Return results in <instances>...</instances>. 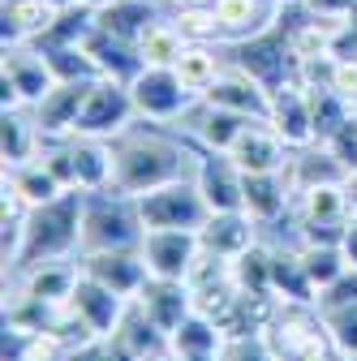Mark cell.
Instances as JSON below:
<instances>
[{"label":"cell","instance_id":"1","mask_svg":"<svg viewBox=\"0 0 357 361\" xmlns=\"http://www.w3.org/2000/svg\"><path fill=\"white\" fill-rule=\"evenodd\" d=\"M108 147H112V185L129 198L172 185V180H190L198 172V155L181 138H172L168 129H159V121L121 129L116 138H108Z\"/></svg>","mask_w":357,"mask_h":361},{"label":"cell","instance_id":"2","mask_svg":"<svg viewBox=\"0 0 357 361\" xmlns=\"http://www.w3.org/2000/svg\"><path fill=\"white\" fill-rule=\"evenodd\" d=\"M82 215H86V194L82 190H65L52 202L30 207L26 224H22V245H18V258H13L9 271H26V267L69 258L73 250H82Z\"/></svg>","mask_w":357,"mask_h":361},{"label":"cell","instance_id":"3","mask_svg":"<svg viewBox=\"0 0 357 361\" xmlns=\"http://www.w3.org/2000/svg\"><path fill=\"white\" fill-rule=\"evenodd\" d=\"M104 198L86 202V215H82V254H108V250H138L143 245V219H138V202L129 194H121L112 185V198L108 190H99Z\"/></svg>","mask_w":357,"mask_h":361},{"label":"cell","instance_id":"4","mask_svg":"<svg viewBox=\"0 0 357 361\" xmlns=\"http://www.w3.org/2000/svg\"><path fill=\"white\" fill-rule=\"evenodd\" d=\"M56 86H61V78L43 48H30V43H9L5 48V61H0V90H5L0 104H5V112L39 108Z\"/></svg>","mask_w":357,"mask_h":361},{"label":"cell","instance_id":"5","mask_svg":"<svg viewBox=\"0 0 357 361\" xmlns=\"http://www.w3.org/2000/svg\"><path fill=\"white\" fill-rule=\"evenodd\" d=\"M229 61H233L237 69H246L262 90H272V95L297 78V56H293V48H289V35L280 30V18H276V26H267V30H258V35L233 43V56H229Z\"/></svg>","mask_w":357,"mask_h":361},{"label":"cell","instance_id":"6","mask_svg":"<svg viewBox=\"0 0 357 361\" xmlns=\"http://www.w3.org/2000/svg\"><path fill=\"white\" fill-rule=\"evenodd\" d=\"M138 219H143V233L147 228H194L202 233V224L211 219V207L202 202L194 176L190 180H172V185H159L151 194H138Z\"/></svg>","mask_w":357,"mask_h":361},{"label":"cell","instance_id":"7","mask_svg":"<svg viewBox=\"0 0 357 361\" xmlns=\"http://www.w3.org/2000/svg\"><path fill=\"white\" fill-rule=\"evenodd\" d=\"M129 95H133V108H138L143 121H159V125L181 121L198 104V95L176 78L172 65H143V73L129 82Z\"/></svg>","mask_w":357,"mask_h":361},{"label":"cell","instance_id":"8","mask_svg":"<svg viewBox=\"0 0 357 361\" xmlns=\"http://www.w3.org/2000/svg\"><path fill=\"white\" fill-rule=\"evenodd\" d=\"M138 108H133L129 86L116 78H99L82 99V112L73 121V138H116L121 129L133 125Z\"/></svg>","mask_w":357,"mask_h":361},{"label":"cell","instance_id":"9","mask_svg":"<svg viewBox=\"0 0 357 361\" xmlns=\"http://www.w3.org/2000/svg\"><path fill=\"white\" fill-rule=\"evenodd\" d=\"M138 250H143L155 280H190V271L202 254V233H194V228H147Z\"/></svg>","mask_w":357,"mask_h":361},{"label":"cell","instance_id":"10","mask_svg":"<svg viewBox=\"0 0 357 361\" xmlns=\"http://www.w3.org/2000/svg\"><path fill=\"white\" fill-rule=\"evenodd\" d=\"M194 185H198L202 202L211 207V215H224V211H246V176H241V168H237L229 155H219V151L198 155Z\"/></svg>","mask_w":357,"mask_h":361},{"label":"cell","instance_id":"11","mask_svg":"<svg viewBox=\"0 0 357 361\" xmlns=\"http://www.w3.org/2000/svg\"><path fill=\"white\" fill-rule=\"evenodd\" d=\"M82 271L91 280H99L104 288L129 297V301H138V293L147 288L151 280V267L143 258V250H108V254H86L82 258Z\"/></svg>","mask_w":357,"mask_h":361},{"label":"cell","instance_id":"12","mask_svg":"<svg viewBox=\"0 0 357 361\" xmlns=\"http://www.w3.org/2000/svg\"><path fill=\"white\" fill-rule=\"evenodd\" d=\"M267 125H272L280 138H284V147H293V151L319 142L315 116H310V99H305V86H301L297 78L272 95V112H267Z\"/></svg>","mask_w":357,"mask_h":361},{"label":"cell","instance_id":"13","mask_svg":"<svg viewBox=\"0 0 357 361\" xmlns=\"http://www.w3.org/2000/svg\"><path fill=\"white\" fill-rule=\"evenodd\" d=\"M202 104L241 112V116H250V121H267V112H272V90H262L246 69H237V65L229 61V69L211 82V90L202 95Z\"/></svg>","mask_w":357,"mask_h":361},{"label":"cell","instance_id":"14","mask_svg":"<svg viewBox=\"0 0 357 361\" xmlns=\"http://www.w3.org/2000/svg\"><path fill=\"white\" fill-rule=\"evenodd\" d=\"M69 301H73V310L82 314V319L91 323V331H95L99 340H112V336L121 331V323H125V314H129V297L104 288L99 280L86 276V271H82V280H78V288H73Z\"/></svg>","mask_w":357,"mask_h":361},{"label":"cell","instance_id":"15","mask_svg":"<svg viewBox=\"0 0 357 361\" xmlns=\"http://www.w3.org/2000/svg\"><path fill=\"white\" fill-rule=\"evenodd\" d=\"M284 151L289 147H284V138H280L272 125H267V121H250L241 129V138L233 142L229 159L241 168V176L246 172H284V164H289Z\"/></svg>","mask_w":357,"mask_h":361},{"label":"cell","instance_id":"16","mask_svg":"<svg viewBox=\"0 0 357 361\" xmlns=\"http://www.w3.org/2000/svg\"><path fill=\"white\" fill-rule=\"evenodd\" d=\"M138 305L147 310V319H151L164 336H172V331L194 314V288H190L186 280H155V276H151L147 288L138 293Z\"/></svg>","mask_w":357,"mask_h":361},{"label":"cell","instance_id":"17","mask_svg":"<svg viewBox=\"0 0 357 361\" xmlns=\"http://www.w3.org/2000/svg\"><path fill=\"white\" fill-rule=\"evenodd\" d=\"M99 82V78H95ZM95 82H61L48 99L35 108V125L43 133V142H61V138H73V121L82 112V99Z\"/></svg>","mask_w":357,"mask_h":361},{"label":"cell","instance_id":"18","mask_svg":"<svg viewBox=\"0 0 357 361\" xmlns=\"http://www.w3.org/2000/svg\"><path fill=\"white\" fill-rule=\"evenodd\" d=\"M61 9L48 5V0H5V9H0V35H5V48L9 43H35L43 39L52 26H56Z\"/></svg>","mask_w":357,"mask_h":361},{"label":"cell","instance_id":"19","mask_svg":"<svg viewBox=\"0 0 357 361\" xmlns=\"http://www.w3.org/2000/svg\"><path fill=\"white\" fill-rule=\"evenodd\" d=\"M78 280H82V267H78V262L52 258V262L26 267V284H22V293L35 297V301H43V305H65V301L73 297Z\"/></svg>","mask_w":357,"mask_h":361},{"label":"cell","instance_id":"20","mask_svg":"<svg viewBox=\"0 0 357 361\" xmlns=\"http://www.w3.org/2000/svg\"><path fill=\"white\" fill-rule=\"evenodd\" d=\"M254 215L250 211H224V215H211L207 224H202V245L211 250V254H219V258H237V254H246L258 237H254Z\"/></svg>","mask_w":357,"mask_h":361},{"label":"cell","instance_id":"21","mask_svg":"<svg viewBox=\"0 0 357 361\" xmlns=\"http://www.w3.org/2000/svg\"><path fill=\"white\" fill-rule=\"evenodd\" d=\"M211 5L219 13V26H224L229 43H241L267 26H276V18H280V5H272V0H211Z\"/></svg>","mask_w":357,"mask_h":361},{"label":"cell","instance_id":"22","mask_svg":"<svg viewBox=\"0 0 357 361\" xmlns=\"http://www.w3.org/2000/svg\"><path fill=\"white\" fill-rule=\"evenodd\" d=\"M293 185L284 172H246V211L262 224H272L289 211Z\"/></svg>","mask_w":357,"mask_h":361},{"label":"cell","instance_id":"23","mask_svg":"<svg viewBox=\"0 0 357 361\" xmlns=\"http://www.w3.org/2000/svg\"><path fill=\"white\" fill-rule=\"evenodd\" d=\"M5 185L26 202V207H43V202H52V198H61L65 194V180L52 172V164L48 159H30V164H22V168H5Z\"/></svg>","mask_w":357,"mask_h":361},{"label":"cell","instance_id":"24","mask_svg":"<svg viewBox=\"0 0 357 361\" xmlns=\"http://www.w3.org/2000/svg\"><path fill=\"white\" fill-rule=\"evenodd\" d=\"M297 207H301V224H349L357 211L353 202V190L340 185V180H332V185H310L297 194Z\"/></svg>","mask_w":357,"mask_h":361},{"label":"cell","instance_id":"25","mask_svg":"<svg viewBox=\"0 0 357 361\" xmlns=\"http://www.w3.org/2000/svg\"><path fill=\"white\" fill-rule=\"evenodd\" d=\"M159 18L164 13L155 9V0H112L108 9L95 13V26L108 30V35H116V39H125V43H138L143 30L151 22H159Z\"/></svg>","mask_w":357,"mask_h":361},{"label":"cell","instance_id":"26","mask_svg":"<svg viewBox=\"0 0 357 361\" xmlns=\"http://www.w3.org/2000/svg\"><path fill=\"white\" fill-rule=\"evenodd\" d=\"M272 297L284 305H310L319 301L315 284H310L305 267H301V250H272Z\"/></svg>","mask_w":357,"mask_h":361},{"label":"cell","instance_id":"27","mask_svg":"<svg viewBox=\"0 0 357 361\" xmlns=\"http://www.w3.org/2000/svg\"><path fill=\"white\" fill-rule=\"evenodd\" d=\"M172 69H176V78H181V82L194 90V95L202 99L207 90H211V82H215L219 73L229 69V61L215 52V43H186Z\"/></svg>","mask_w":357,"mask_h":361},{"label":"cell","instance_id":"28","mask_svg":"<svg viewBox=\"0 0 357 361\" xmlns=\"http://www.w3.org/2000/svg\"><path fill=\"white\" fill-rule=\"evenodd\" d=\"M246 125H250V116L229 112V108H211V104H202V99H198V125H190V129L198 133V142H202L207 151L229 155V151H233V142L241 138V129H246Z\"/></svg>","mask_w":357,"mask_h":361},{"label":"cell","instance_id":"29","mask_svg":"<svg viewBox=\"0 0 357 361\" xmlns=\"http://www.w3.org/2000/svg\"><path fill=\"white\" fill-rule=\"evenodd\" d=\"M229 276L241 297H272V250L254 241L246 254L229 262Z\"/></svg>","mask_w":357,"mask_h":361},{"label":"cell","instance_id":"30","mask_svg":"<svg viewBox=\"0 0 357 361\" xmlns=\"http://www.w3.org/2000/svg\"><path fill=\"white\" fill-rule=\"evenodd\" d=\"M181 48H186V39H181V30H176V22H172V18L151 22V26L143 30V39L133 43V52H138V61H143V65H176Z\"/></svg>","mask_w":357,"mask_h":361},{"label":"cell","instance_id":"31","mask_svg":"<svg viewBox=\"0 0 357 361\" xmlns=\"http://www.w3.org/2000/svg\"><path fill=\"white\" fill-rule=\"evenodd\" d=\"M172 22H176V30H181L186 43H219V39H224V26H219V13H215L211 0H198V5L176 9Z\"/></svg>","mask_w":357,"mask_h":361},{"label":"cell","instance_id":"32","mask_svg":"<svg viewBox=\"0 0 357 361\" xmlns=\"http://www.w3.org/2000/svg\"><path fill=\"white\" fill-rule=\"evenodd\" d=\"M301 267H305V276H310V284H315V293H323L327 284H336L344 271H349V262H344V254H340V245H301Z\"/></svg>","mask_w":357,"mask_h":361},{"label":"cell","instance_id":"33","mask_svg":"<svg viewBox=\"0 0 357 361\" xmlns=\"http://www.w3.org/2000/svg\"><path fill=\"white\" fill-rule=\"evenodd\" d=\"M69 344L52 331V327H43L35 336H18V353L9 361H69Z\"/></svg>","mask_w":357,"mask_h":361},{"label":"cell","instance_id":"34","mask_svg":"<svg viewBox=\"0 0 357 361\" xmlns=\"http://www.w3.org/2000/svg\"><path fill=\"white\" fill-rule=\"evenodd\" d=\"M323 327H327V340L336 344L340 357H357V305H344V310H332V314H319Z\"/></svg>","mask_w":357,"mask_h":361},{"label":"cell","instance_id":"35","mask_svg":"<svg viewBox=\"0 0 357 361\" xmlns=\"http://www.w3.org/2000/svg\"><path fill=\"white\" fill-rule=\"evenodd\" d=\"M219 361H280V353H276V344H272L267 331H250V336L229 340Z\"/></svg>","mask_w":357,"mask_h":361},{"label":"cell","instance_id":"36","mask_svg":"<svg viewBox=\"0 0 357 361\" xmlns=\"http://www.w3.org/2000/svg\"><path fill=\"white\" fill-rule=\"evenodd\" d=\"M344 305H357V271L349 267L336 284H327L319 293V314H332V310H344Z\"/></svg>","mask_w":357,"mask_h":361},{"label":"cell","instance_id":"37","mask_svg":"<svg viewBox=\"0 0 357 361\" xmlns=\"http://www.w3.org/2000/svg\"><path fill=\"white\" fill-rule=\"evenodd\" d=\"M301 5L315 13V18H349L357 0H301Z\"/></svg>","mask_w":357,"mask_h":361},{"label":"cell","instance_id":"38","mask_svg":"<svg viewBox=\"0 0 357 361\" xmlns=\"http://www.w3.org/2000/svg\"><path fill=\"white\" fill-rule=\"evenodd\" d=\"M340 254H344V262L357 271V211H353V219L344 224V237H340Z\"/></svg>","mask_w":357,"mask_h":361},{"label":"cell","instance_id":"39","mask_svg":"<svg viewBox=\"0 0 357 361\" xmlns=\"http://www.w3.org/2000/svg\"><path fill=\"white\" fill-rule=\"evenodd\" d=\"M73 5H82V9H95V13H99V9H108V5H112V0H73Z\"/></svg>","mask_w":357,"mask_h":361},{"label":"cell","instance_id":"40","mask_svg":"<svg viewBox=\"0 0 357 361\" xmlns=\"http://www.w3.org/2000/svg\"><path fill=\"white\" fill-rule=\"evenodd\" d=\"M172 9H186V5H198V0H168Z\"/></svg>","mask_w":357,"mask_h":361},{"label":"cell","instance_id":"41","mask_svg":"<svg viewBox=\"0 0 357 361\" xmlns=\"http://www.w3.org/2000/svg\"><path fill=\"white\" fill-rule=\"evenodd\" d=\"M48 5H56V9H69V5H73V0H48Z\"/></svg>","mask_w":357,"mask_h":361},{"label":"cell","instance_id":"42","mask_svg":"<svg viewBox=\"0 0 357 361\" xmlns=\"http://www.w3.org/2000/svg\"><path fill=\"white\" fill-rule=\"evenodd\" d=\"M272 5H280V9H284V5H293V0H272Z\"/></svg>","mask_w":357,"mask_h":361}]
</instances>
